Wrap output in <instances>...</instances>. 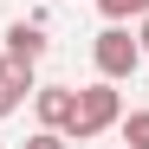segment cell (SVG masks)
<instances>
[{"label":"cell","instance_id":"6da1fadb","mask_svg":"<svg viewBox=\"0 0 149 149\" xmlns=\"http://www.w3.org/2000/svg\"><path fill=\"white\" fill-rule=\"evenodd\" d=\"M117 117H123V97L110 78H97L78 91V104H71V123H65V143H97L104 130H117Z\"/></svg>","mask_w":149,"mask_h":149},{"label":"cell","instance_id":"7a4b0ae2","mask_svg":"<svg viewBox=\"0 0 149 149\" xmlns=\"http://www.w3.org/2000/svg\"><path fill=\"white\" fill-rule=\"evenodd\" d=\"M91 65H97V78H110V84L136 78V65H143V45H136V33L123 26V19H104V33L91 39Z\"/></svg>","mask_w":149,"mask_h":149},{"label":"cell","instance_id":"3957f363","mask_svg":"<svg viewBox=\"0 0 149 149\" xmlns=\"http://www.w3.org/2000/svg\"><path fill=\"white\" fill-rule=\"evenodd\" d=\"M0 39H7V58H19V65H39L45 52H52V39H45V19H13Z\"/></svg>","mask_w":149,"mask_h":149},{"label":"cell","instance_id":"277c9868","mask_svg":"<svg viewBox=\"0 0 149 149\" xmlns=\"http://www.w3.org/2000/svg\"><path fill=\"white\" fill-rule=\"evenodd\" d=\"M71 104H78L71 84H33V117H39V130H65V123H71Z\"/></svg>","mask_w":149,"mask_h":149},{"label":"cell","instance_id":"5b68a950","mask_svg":"<svg viewBox=\"0 0 149 149\" xmlns=\"http://www.w3.org/2000/svg\"><path fill=\"white\" fill-rule=\"evenodd\" d=\"M26 97H33V65H19V58L0 52V117H13Z\"/></svg>","mask_w":149,"mask_h":149},{"label":"cell","instance_id":"8992f818","mask_svg":"<svg viewBox=\"0 0 149 149\" xmlns=\"http://www.w3.org/2000/svg\"><path fill=\"white\" fill-rule=\"evenodd\" d=\"M117 130H123V143H130V149H149V110H123Z\"/></svg>","mask_w":149,"mask_h":149},{"label":"cell","instance_id":"52a82bcc","mask_svg":"<svg viewBox=\"0 0 149 149\" xmlns=\"http://www.w3.org/2000/svg\"><path fill=\"white\" fill-rule=\"evenodd\" d=\"M97 13H104V19H143L149 0H97Z\"/></svg>","mask_w":149,"mask_h":149},{"label":"cell","instance_id":"ba28073f","mask_svg":"<svg viewBox=\"0 0 149 149\" xmlns=\"http://www.w3.org/2000/svg\"><path fill=\"white\" fill-rule=\"evenodd\" d=\"M26 149H65V130H33Z\"/></svg>","mask_w":149,"mask_h":149},{"label":"cell","instance_id":"9c48e42d","mask_svg":"<svg viewBox=\"0 0 149 149\" xmlns=\"http://www.w3.org/2000/svg\"><path fill=\"white\" fill-rule=\"evenodd\" d=\"M136 45H143V58H149V13H143V26H136Z\"/></svg>","mask_w":149,"mask_h":149}]
</instances>
